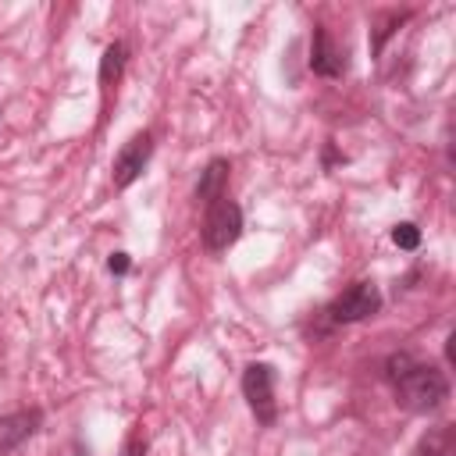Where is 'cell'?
<instances>
[{
  "mask_svg": "<svg viewBox=\"0 0 456 456\" xmlns=\"http://www.w3.org/2000/svg\"><path fill=\"white\" fill-rule=\"evenodd\" d=\"M406 18H410V11H399V14H392V18H388V21H385V25L374 32V39H370V50H374V53H381L385 39H388V36H392V32H395V28H399Z\"/></svg>",
  "mask_w": 456,
  "mask_h": 456,
  "instance_id": "12",
  "label": "cell"
},
{
  "mask_svg": "<svg viewBox=\"0 0 456 456\" xmlns=\"http://www.w3.org/2000/svg\"><path fill=\"white\" fill-rule=\"evenodd\" d=\"M228 178H232V164H228V157H214V160L203 164L192 196H196L200 203H210V200H217V196L228 192Z\"/></svg>",
  "mask_w": 456,
  "mask_h": 456,
  "instance_id": "8",
  "label": "cell"
},
{
  "mask_svg": "<svg viewBox=\"0 0 456 456\" xmlns=\"http://www.w3.org/2000/svg\"><path fill=\"white\" fill-rule=\"evenodd\" d=\"M381 374H385L395 403L403 410H410V413H435L449 399V378H445V370H438L431 363H420L410 353H392L381 363Z\"/></svg>",
  "mask_w": 456,
  "mask_h": 456,
  "instance_id": "1",
  "label": "cell"
},
{
  "mask_svg": "<svg viewBox=\"0 0 456 456\" xmlns=\"http://www.w3.org/2000/svg\"><path fill=\"white\" fill-rule=\"evenodd\" d=\"M150 452V445H146V438H139V435H132L128 442H125V452L121 456H146Z\"/></svg>",
  "mask_w": 456,
  "mask_h": 456,
  "instance_id": "14",
  "label": "cell"
},
{
  "mask_svg": "<svg viewBox=\"0 0 456 456\" xmlns=\"http://www.w3.org/2000/svg\"><path fill=\"white\" fill-rule=\"evenodd\" d=\"M242 235V207L224 192L210 203H203V224H200V239L207 253H224L228 246H235Z\"/></svg>",
  "mask_w": 456,
  "mask_h": 456,
  "instance_id": "2",
  "label": "cell"
},
{
  "mask_svg": "<svg viewBox=\"0 0 456 456\" xmlns=\"http://www.w3.org/2000/svg\"><path fill=\"white\" fill-rule=\"evenodd\" d=\"M413 456H456V431H452V424L428 428V431L420 435Z\"/></svg>",
  "mask_w": 456,
  "mask_h": 456,
  "instance_id": "10",
  "label": "cell"
},
{
  "mask_svg": "<svg viewBox=\"0 0 456 456\" xmlns=\"http://www.w3.org/2000/svg\"><path fill=\"white\" fill-rule=\"evenodd\" d=\"M43 424V410L32 406V410H14L7 417H0V456L14 452L18 445H25Z\"/></svg>",
  "mask_w": 456,
  "mask_h": 456,
  "instance_id": "7",
  "label": "cell"
},
{
  "mask_svg": "<svg viewBox=\"0 0 456 456\" xmlns=\"http://www.w3.org/2000/svg\"><path fill=\"white\" fill-rule=\"evenodd\" d=\"M0 114H4V110H0Z\"/></svg>",
  "mask_w": 456,
  "mask_h": 456,
  "instance_id": "15",
  "label": "cell"
},
{
  "mask_svg": "<svg viewBox=\"0 0 456 456\" xmlns=\"http://www.w3.org/2000/svg\"><path fill=\"white\" fill-rule=\"evenodd\" d=\"M125 64H128V43H125V39H114V43L103 50V57H100V89H103V96L121 82Z\"/></svg>",
  "mask_w": 456,
  "mask_h": 456,
  "instance_id": "9",
  "label": "cell"
},
{
  "mask_svg": "<svg viewBox=\"0 0 456 456\" xmlns=\"http://www.w3.org/2000/svg\"><path fill=\"white\" fill-rule=\"evenodd\" d=\"M381 303L385 299L374 281H353L324 306V317L331 324H360V321H370L374 314H381Z\"/></svg>",
  "mask_w": 456,
  "mask_h": 456,
  "instance_id": "4",
  "label": "cell"
},
{
  "mask_svg": "<svg viewBox=\"0 0 456 456\" xmlns=\"http://www.w3.org/2000/svg\"><path fill=\"white\" fill-rule=\"evenodd\" d=\"M242 399L249 406V413L256 417L260 428H274L278 420V399H274V385H278V370L264 360H253L242 367Z\"/></svg>",
  "mask_w": 456,
  "mask_h": 456,
  "instance_id": "3",
  "label": "cell"
},
{
  "mask_svg": "<svg viewBox=\"0 0 456 456\" xmlns=\"http://www.w3.org/2000/svg\"><path fill=\"white\" fill-rule=\"evenodd\" d=\"M153 132H135L128 142H121V150L114 153V164H110V182H114V189H128V185H135L139 178H142V171H146V164H150V157H153Z\"/></svg>",
  "mask_w": 456,
  "mask_h": 456,
  "instance_id": "5",
  "label": "cell"
},
{
  "mask_svg": "<svg viewBox=\"0 0 456 456\" xmlns=\"http://www.w3.org/2000/svg\"><path fill=\"white\" fill-rule=\"evenodd\" d=\"M310 71L321 78L346 75V50L331 39V32L324 25H314V36H310Z\"/></svg>",
  "mask_w": 456,
  "mask_h": 456,
  "instance_id": "6",
  "label": "cell"
},
{
  "mask_svg": "<svg viewBox=\"0 0 456 456\" xmlns=\"http://www.w3.org/2000/svg\"><path fill=\"white\" fill-rule=\"evenodd\" d=\"M392 242H395L399 249H417V246H420V228H417L413 221H399V224L392 228Z\"/></svg>",
  "mask_w": 456,
  "mask_h": 456,
  "instance_id": "11",
  "label": "cell"
},
{
  "mask_svg": "<svg viewBox=\"0 0 456 456\" xmlns=\"http://www.w3.org/2000/svg\"><path fill=\"white\" fill-rule=\"evenodd\" d=\"M107 271H110L114 278H125V274L132 271V256H128L125 249H114V253L107 256Z\"/></svg>",
  "mask_w": 456,
  "mask_h": 456,
  "instance_id": "13",
  "label": "cell"
}]
</instances>
